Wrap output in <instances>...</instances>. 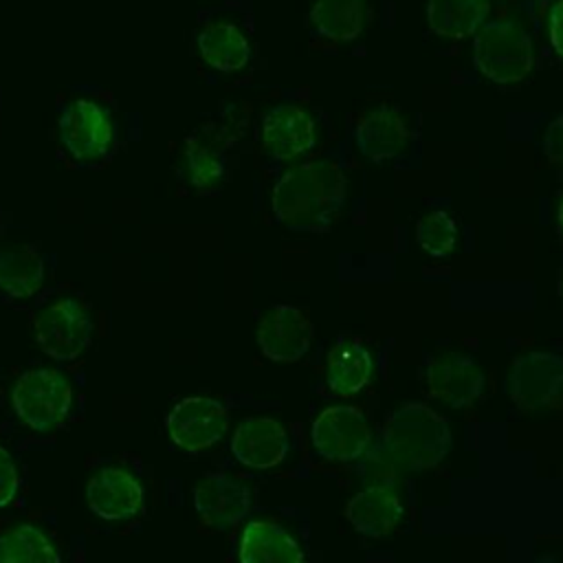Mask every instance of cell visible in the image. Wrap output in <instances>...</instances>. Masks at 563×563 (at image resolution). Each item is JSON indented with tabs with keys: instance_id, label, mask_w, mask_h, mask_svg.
<instances>
[{
	"instance_id": "17",
	"label": "cell",
	"mask_w": 563,
	"mask_h": 563,
	"mask_svg": "<svg viewBox=\"0 0 563 563\" xmlns=\"http://www.w3.org/2000/svg\"><path fill=\"white\" fill-rule=\"evenodd\" d=\"M358 152L372 163L398 158L409 145V128L402 114L391 106H378L365 112L354 130Z\"/></svg>"
},
{
	"instance_id": "5",
	"label": "cell",
	"mask_w": 563,
	"mask_h": 563,
	"mask_svg": "<svg viewBox=\"0 0 563 563\" xmlns=\"http://www.w3.org/2000/svg\"><path fill=\"white\" fill-rule=\"evenodd\" d=\"M506 389L523 413L563 407V356L543 350L517 356L508 369Z\"/></svg>"
},
{
	"instance_id": "30",
	"label": "cell",
	"mask_w": 563,
	"mask_h": 563,
	"mask_svg": "<svg viewBox=\"0 0 563 563\" xmlns=\"http://www.w3.org/2000/svg\"><path fill=\"white\" fill-rule=\"evenodd\" d=\"M556 224H559V231L563 235V194L559 198V205H556Z\"/></svg>"
},
{
	"instance_id": "24",
	"label": "cell",
	"mask_w": 563,
	"mask_h": 563,
	"mask_svg": "<svg viewBox=\"0 0 563 563\" xmlns=\"http://www.w3.org/2000/svg\"><path fill=\"white\" fill-rule=\"evenodd\" d=\"M0 563H59V554L40 528L22 523L0 534Z\"/></svg>"
},
{
	"instance_id": "15",
	"label": "cell",
	"mask_w": 563,
	"mask_h": 563,
	"mask_svg": "<svg viewBox=\"0 0 563 563\" xmlns=\"http://www.w3.org/2000/svg\"><path fill=\"white\" fill-rule=\"evenodd\" d=\"M288 449V431L271 416L244 418L231 438V453L235 460L255 471H266L282 464Z\"/></svg>"
},
{
	"instance_id": "1",
	"label": "cell",
	"mask_w": 563,
	"mask_h": 563,
	"mask_svg": "<svg viewBox=\"0 0 563 563\" xmlns=\"http://www.w3.org/2000/svg\"><path fill=\"white\" fill-rule=\"evenodd\" d=\"M451 449V429L438 411L422 402L394 409L378 438L365 451L369 482H396L402 475L438 466Z\"/></svg>"
},
{
	"instance_id": "14",
	"label": "cell",
	"mask_w": 563,
	"mask_h": 563,
	"mask_svg": "<svg viewBox=\"0 0 563 563\" xmlns=\"http://www.w3.org/2000/svg\"><path fill=\"white\" fill-rule=\"evenodd\" d=\"M86 499L97 517L106 521H121L145 508V488L130 471L106 466L90 477Z\"/></svg>"
},
{
	"instance_id": "18",
	"label": "cell",
	"mask_w": 563,
	"mask_h": 563,
	"mask_svg": "<svg viewBox=\"0 0 563 563\" xmlns=\"http://www.w3.org/2000/svg\"><path fill=\"white\" fill-rule=\"evenodd\" d=\"M240 563H306L299 541L279 523L253 519L240 537Z\"/></svg>"
},
{
	"instance_id": "6",
	"label": "cell",
	"mask_w": 563,
	"mask_h": 563,
	"mask_svg": "<svg viewBox=\"0 0 563 563\" xmlns=\"http://www.w3.org/2000/svg\"><path fill=\"white\" fill-rule=\"evenodd\" d=\"M33 334L46 356L55 361H73L90 345V310L79 299L64 297L35 317Z\"/></svg>"
},
{
	"instance_id": "12",
	"label": "cell",
	"mask_w": 563,
	"mask_h": 563,
	"mask_svg": "<svg viewBox=\"0 0 563 563\" xmlns=\"http://www.w3.org/2000/svg\"><path fill=\"white\" fill-rule=\"evenodd\" d=\"M251 486L227 473H207L194 486V508L200 521L213 530L238 526L251 510Z\"/></svg>"
},
{
	"instance_id": "2",
	"label": "cell",
	"mask_w": 563,
	"mask_h": 563,
	"mask_svg": "<svg viewBox=\"0 0 563 563\" xmlns=\"http://www.w3.org/2000/svg\"><path fill=\"white\" fill-rule=\"evenodd\" d=\"M347 178L334 161H308L290 167L273 187L277 222L290 231L325 233L345 207Z\"/></svg>"
},
{
	"instance_id": "3",
	"label": "cell",
	"mask_w": 563,
	"mask_h": 563,
	"mask_svg": "<svg viewBox=\"0 0 563 563\" xmlns=\"http://www.w3.org/2000/svg\"><path fill=\"white\" fill-rule=\"evenodd\" d=\"M473 35L475 68L486 79L495 84H517L532 70V37L519 22L490 20Z\"/></svg>"
},
{
	"instance_id": "11",
	"label": "cell",
	"mask_w": 563,
	"mask_h": 563,
	"mask_svg": "<svg viewBox=\"0 0 563 563\" xmlns=\"http://www.w3.org/2000/svg\"><path fill=\"white\" fill-rule=\"evenodd\" d=\"M312 321L303 308L277 303L264 310L257 323V345L262 354L277 363L299 361L312 343Z\"/></svg>"
},
{
	"instance_id": "13",
	"label": "cell",
	"mask_w": 563,
	"mask_h": 563,
	"mask_svg": "<svg viewBox=\"0 0 563 563\" xmlns=\"http://www.w3.org/2000/svg\"><path fill=\"white\" fill-rule=\"evenodd\" d=\"M317 143L314 119L297 103H279L262 117V145L275 161H292Z\"/></svg>"
},
{
	"instance_id": "4",
	"label": "cell",
	"mask_w": 563,
	"mask_h": 563,
	"mask_svg": "<svg viewBox=\"0 0 563 563\" xmlns=\"http://www.w3.org/2000/svg\"><path fill=\"white\" fill-rule=\"evenodd\" d=\"M73 389L57 369L33 367L18 376L11 389L15 416L33 431L48 433L57 429L70 411Z\"/></svg>"
},
{
	"instance_id": "22",
	"label": "cell",
	"mask_w": 563,
	"mask_h": 563,
	"mask_svg": "<svg viewBox=\"0 0 563 563\" xmlns=\"http://www.w3.org/2000/svg\"><path fill=\"white\" fill-rule=\"evenodd\" d=\"M310 20L321 37L350 42L363 31L365 0H314Z\"/></svg>"
},
{
	"instance_id": "23",
	"label": "cell",
	"mask_w": 563,
	"mask_h": 563,
	"mask_svg": "<svg viewBox=\"0 0 563 563\" xmlns=\"http://www.w3.org/2000/svg\"><path fill=\"white\" fill-rule=\"evenodd\" d=\"M44 284V260L33 246L0 253V290L22 299L35 295Z\"/></svg>"
},
{
	"instance_id": "9",
	"label": "cell",
	"mask_w": 563,
	"mask_h": 563,
	"mask_svg": "<svg viewBox=\"0 0 563 563\" xmlns=\"http://www.w3.org/2000/svg\"><path fill=\"white\" fill-rule=\"evenodd\" d=\"M165 429L178 449L198 453L224 438L229 409L218 398L189 396L172 407L165 418Z\"/></svg>"
},
{
	"instance_id": "19",
	"label": "cell",
	"mask_w": 563,
	"mask_h": 563,
	"mask_svg": "<svg viewBox=\"0 0 563 563\" xmlns=\"http://www.w3.org/2000/svg\"><path fill=\"white\" fill-rule=\"evenodd\" d=\"M374 372V361L367 347L350 336H341L328 352L325 361V374H328V387L336 396H356L361 394Z\"/></svg>"
},
{
	"instance_id": "26",
	"label": "cell",
	"mask_w": 563,
	"mask_h": 563,
	"mask_svg": "<svg viewBox=\"0 0 563 563\" xmlns=\"http://www.w3.org/2000/svg\"><path fill=\"white\" fill-rule=\"evenodd\" d=\"M416 242L427 255L446 257L455 249L457 224L442 209L429 211L416 222Z\"/></svg>"
},
{
	"instance_id": "28",
	"label": "cell",
	"mask_w": 563,
	"mask_h": 563,
	"mask_svg": "<svg viewBox=\"0 0 563 563\" xmlns=\"http://www.w3.org/2000/svg\"><path fill=\"white\" fill-rule=\"evenodd\" d=\"M543 154L550 163L563 167V114L550 121L543 134Z\"/></svg>"
},
{
	"instance_id": "8",
	"label": "cell",
	"mask_w": 563,
	"mask_h": 563,
	"mask_svg": "<svg viewBox=\"0 0 563 563\" xmlns=\"http://www.w3.org/2000/svg\"><path fill=\"white\" fill-rule=\"evenodd\" d=\"M486 387L484 369L475 358L457 350H440L424 367V389L433 400L453 409L471 407Z\"/></svg>"
},
{
	"instance_id": "20",
	"label": "cell",
	"mask_w": 563,
	"mask_h": 563,
	"mask_svg": "<svg viewBox=\"0 0 563 563\" xmlns=\"http://www.w3.org/2000/svg\"><path fill=\"white\" fill-rule=\"evenodd\" d=\"M200 57L220 73H235L251 59V46L244 33L231 22H209L198 33Z\"/></svg>"
},
{
	"instance_id": "21",
	"label": "cell",
	"mask_w": 563,
	"mask_h": 563,
	"mask_svg": "<svg viewBox=\"0 0 563 563\" xmlns=\"http://www.w3.org/2000/svg\"><path fill=\"white\" fill-rule=\"evenodd\" d=\"M490 11V0H429L427 22L435 35L462 40L473 35Z\"/></svg>"
},
{
	"instance_id": "16",
	"label": "cell",
	"mask_w": 563,
	"mask_h": 563,
	"mask_svg": "<svg viewBox=\"0 0 563 563\" xmlns=\"http://www.w3.org/2000/svg\"><path fill=\"white\" fill-rule=\"evenodd\" d=\"M405 504L394 482H369L345 506L352 528L369 539H380L402 521Z\"/></svg>"
},
{
	"instance_id": "27",
	"label": "cell",
	"mask_w": 563,
	"mask_h": 563,
	"mask_svg": "<svg viewBox=\"0 0 563 563\" xmlns=\"http://www.w3.org/2000/svg\"><path fill=\"white\" fill-rule=\"evenodd\" d=\"M20 488V475H18V466L11 457V453L0 446V508L7 506L15 493Z\"/></svg>"
},
{
	"instance_id": "7",
	"label": "cell",
	"mask_w": 563,
	"mask_h": 563,
	"mask_svg": "<svg viewBox=\"0 0 563 563\" xmlns=\"http://www.w3.org/2000/svg\"><path fill=\"white\" fill-rule=\"evenodd\" d=\"M310 438L314 451L330 462H354L374 440L365 413L352 405H332L319 411Z\"/></svg>"
},
{
	"instance_id": "25",
	"label": "cell",
	"mask_w": 563,
	"mask_h": 563,
	"mask_svg": "<svg viewBox=\"0 0 563 563\" xmlns=\"http://www.w3.org/2000/svg\"><path fill=\"white\" fill-rule=\"evenodd\" d=\"M180 174L194 189L209 191L218 187L224 176L222 154L211 143L191 136L185 141L180 154Z\"/></svg>"
},
{
	"instance_id": "29",
	"label": "cell",
	"mask_w": 563,
	"mask_h": 563,
	"mask_svg": "<svg viewBox=\"0 0 563 563\" xmlns=\"http://www.w3.org/2000/svg\"><path fill=\"white\" fill-rule=\"evenodd\" d=\"M548 37L552 48L563 57V0H556L548 15Z\"/></svg>"
},
{
	"instance_id": "10",
	"label": "cell",
	"mask_w": 563,
	"mask_h": 563,
	"mask_svg": "<svg viewBox=\"0 0 563 563\" xmlns=\"http://www.w3.org/2000/svg\"><path fill=\"white\" fill-rule=\"evenodd\" d=\"M59 139L77 161H97L114 145V121L92 99H75L59 117Z\"/></svg>"
}]
</instances>
